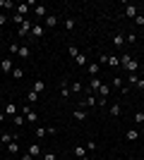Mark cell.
Here are the masks:
<instances>
[{
	"label": "cell",
	"mask_w": 144,
	"mask_h": 160,
	"mask_svg": "<svg viewBox=\"0 0 144 160\" xmlns=\"http://www.w3.org/2000/svg\"><path fill=\"white\" fill-rule=\"evenodd\" d=\"M120 65L125 67V72H127V74H135V72H137V67H139V62L135 60V58H130V55H120Z\"/></svg>",
	"instance_id": "1"
},
{
	"label": "cell",
	"mask_w": 144,
	"mask_h": 160,
	"mask_svg": "<svg viewBox=\"0 0 144 160\" xmlns=\"http://www.w3.org/2000/svg\"><path fill=\"white\" fill-rule=\"evenodd\" d=\"M22 115L27 117V122H34V124H36V122H39V115H36V112H34V110H31V108H29V105H24V110H22Z\"/></svg>",
	"instance_id": "2"
},
{
	"label": "cell",
	"mask_w": 144,
	"mask_h": 160,
	"mask_svg": "<svg viewBox=\"0 0 144 160\" xmlns=\"http://www.w3.org/2000/svg\"><path fill=\"white\" fill-rule=\"evenodd\" d=\"M46 134H58L55 127H36V139H43Z\"/></svg>",
	"instance_id": "3"
},
{
	"label": "cell",
	"mask_w": 144,
	"mask_h": 160,
	"mask_svg": "<svg viewBox=\"0 0 144 160\" xmlns=\"http://www.w3.org/2000/svg\"><path fill=\"white\" fill-rule=\"evenodd\" d=\"M27 153L29 155H31V158H41V146H39V143H36V141H34V143H31V146H29V151H27Z\"/></svg>",
	"instance_id": "4"
},
{
	"label": "cell",
	"mask_w": 144,
	"mask_h": 160,
	"mask_svg": "<svg viewBox=\"0 0 144 160\" xmlns=\"http://www.w3.org/2000/svg\"><path fill=\"white\" fill-rule=\"evenodd\" d=\"M0 65H3V72L12 74V69H14V62H12V58H5V60H0Z\"/></svg>",
	"instance_id": "5"
},
{
	"label": "cell",
	"mask_w": 144,
	"mask_h": 160,
	"mask_svg": "<svg viewBox=\"0 0 144 160\" xmlns=\"http://www.w3.org/2000/svg\"><path fill=\"white\" fill-rule=\"evenodd\" d=\"M31 27H34V22H31V19H27V22H24V24H22L19 29H17V31H19V36H27V33H31Z\"/></svg>",
	"instance_id": "6"
},
{
	"label": "cell",
	"mask_w": 144,
	"mask_h": 160,
	"mask_svg": "<svg viewBox=\"0 0 144 160\" xmlns=\"http://www.w3.org/2000/svg\"><path fill=\"white\" fill-rule=\"evenodd\" d=\"M137 14H139L137 5H125V17H130V19H135Z\"/></svg>",
	"instance_id": "7"
},
{
	"label": "cell",
	"mask_w": 144,
	"mask_h": 160,
	"mask_svg": "<svg viewBox=\"0 0 144 160\" xmlns=\"http://www.w3.org/2000/svg\"><path fill=\"white\" fill-rule=\"evenodd\" d=\"M72 117H75L77 122H84L87 120V110H84V108H77V110H72Z\"/></svg>",
	"instance_id": "8"
},
{
	"label": "cell",
	"mask_w": 144,
	"mask_h": 160,
	"mask_svg": "<svg viewBox=\"0 0 144 160\" xmlns=\"http://www.w3.org/2000/svg\"><path fill=\"white\" fill-rule=\"evenodd\" d=\"M101 84H103V81L99 79V77H91V84H89V93H96V91L101 88Z\"/></svg>",
	"instance_id": "9"
},
{
	"label": "cell",
	"mask_w": 144,
	"mask_h": 160,
	"mask_svg": "<svg viewBox=\"0 0 144 160\" xmlns=\"http://www.w3.org/2000/svg\"><path fill=\"white\" fill-rule=\"evenodd\" d=\"M43 33H46V27H39V24L31 27V36H34V38H43Z\"/></svg>",
	"instance_id": "10"
},
{
	"label": "cell",
	"mask_w": 144,
	"mask_h": 160,
	"mask_svg": "<svg viewBox=\"0 0 144 160\" xmlns=\"http://www.w3.org/2000/svg\"><path fill=\"white\" fill-rule=\"evenodd\" d=\"M14 12L22 14V17H27V14H29V2H19V5L14 7Z\"/></svg>",
	"instance_id": "11"
},
{
	"label": "cell",
	"mask_w": 144,
	"mask_h": 160,
	"mask_svg": "<svg viewBox=\"0 0 144 160\" xmlns=\"http://www.w3.org/2000/svg\"><path fill=\"white\" fill-rule=\"evenodd\" d=\"M34 14H36V17H43V19H46V17H48L46 5H34Z\"/></svg>",
	"instance_id": "12"
},
{
	"label": "cell",
	"mask_w": 144,
	"mask_h": 160,
	"mask_svg": "<svg viewBox=\"0 0 144 160\" xmlns=\"http://www.w3.org/2000/svg\"><path fill=\"white\" fill-rule=\"evenodd\" d=\"M31 91H36V93L41 96L43 91H46V81H41V79H36V81H34V88H31Z\"/></svg>",
	"instance_id": "13"
},
{
	"label": "cell",
	"mask_w": 144,
	"mask_h": 160,
	"mask_svg": "<svg viewBox=\"0 0 144 160\" xmlns=\"http://www.w3.org/2000/svg\"><path fill=\"white\" fill-rule=\"evenodd\" d=\"M12 141H17V136L10 134V132H5L3 136H0V143H5V146H7V143H12Z\"/></svg>",
	"instance_id": "14"
},
{
	"label": "cell",
	"mask_w": 144,
	"mask_h": 160,
	"mask_svg": "<svg viewBox=\"0 0 144 160\" xmlns=\"http://www.w3.org/2000/svg\"><path fill=\"white\" fill-rule=\"evenodd\" d=\"M113 46H118V48L125 46V33H115V36H113Z\"/></svg>",
	"instance_id": "15"
},
{
	"label": "cell",
	"mask_w": 144,
	"mask_h": 160,
	"mask_svg": "<svg viewBox=\"0 0 144 160\" xmlns=\"http://www.w3.org/2000/svg\"><path fill=\"white\" fill-rule=\"evenodd\" d=\"M17 55H19L22 60H27L29 55H31V50H29V46H19V50H17Z\"/></svg>",
	"instance_id": "16"
},
{
	"label": "cell",
	"mask_w": 144,
	"mask_h": 160,
	"mask_svg": "<svg viewBox=\"0 0 144 160\" xmlns=\"http://www.w3.org/2000/svg\"><path fill=\"white\" fill-rule=\"evenodd\" d=\"M60 96L62 98H70V84L67 81H60Z\"/></svg>",
	"instance_id": "17"
},
{
	"label": "cell",
	"mask_w": 144,
	"mask_h": 160,
	"mask_svg": "<svg viewBox=\"0 0 144 160\" xmlns=\"http://www.w3.org/2000/svg\"><path fill=\"white\" fill-rule=\"evenodd\" d=\"M120 112H123L120 103H110V115H113V117H120Z\"/></svg>",
	"instance_id": "18"
},
{
	"label": "cell",
	"mask_w": 144,
	"mask_h": 160,
	"mask_svg": "<svg viewBox=\"0 0 144 160\" xmlns=\"http://www.w3.org/2000/svg\"><path fill=\"white\" fill-rule=\"evenodd\" d=\"M5 115H7V117H14V115H17V108H14V103H7V105H5Z\"/></svg>",
	"instance_id": "19"
},
{
	"label": "cell",
	"mask_w": 144,
	"mask_h": 160,
	"mask_svg": "<svg viewBox=\"0 0 144 160\" xmlns=\"http://www.w3.org/2000/svg\"><path fill=\"white\" fill-rule=\"evenodd\" d=\"M75 155H77L79 160L87 158V146H75Z\"/></svg>",
	"instance_id": "20"
},
{
	"label": "cell",
	"mask_w": 144,
	"mask_h": 160,
	"mask_svg": "<svg viewBox=\"0 0 144 160\" xmlns=\"http://www.w3.org/2000/svg\"><path fill=\"white\" fill-rule=\"evenodd\" d=\"M43 22H46V27H58V17H55V14H48Z\"/></svg>",
	"instance_id": "21"
},
{
	"label": "cell",
	"mask_w": 144,
	"mask_h": 160,
	"mask_svg": "<svg viewBox=\"0 0 144 160\" xmlns=\"http://www.w3.org/2000/svg\"><path fill=\"white\" fill-rule=\"evenodd\" d=\"M12 122L17 124V127H22V124H27V117H24V115H14V117H12Z\"/></svg>",
	"instance_id": "22"
},
{
	"label": "cell",
	"mask_w": 144,
	"mask_h": 160,
	"mask_svg": "<svg viewBox=\"0 0 144 160\" xmlns=\"http://www.w3.org/2000/svg\"><path fill=\"white\" fill-rule=\"evenodd\" d=\"M7 151H10L12 155H17V153H19V143H17V141H12V143H7Z\"/></svg>",
	"instance_id": "23"
},
{
	"label": "cell",
	"mask_w": 144,
	"mask_h": 160,
	"mask_svg": "<svg viewBox=\"0 0 144 160\" xmlns=\"http://www.w3.org/2000/svg\"><path fill=\"white\" fill-rule=\"evenodd\" d=\"M27 103H39V93H36V91H29L27 93Z\"/></svg>",
	"instance_id": "24"
},
{
	"label": "cell",
	"mask_w": 144,
	"mask_h": 160,
	"mask_svg": "<svg viewBox=\"0 0 144 160\" xmlns=\"http://www.w3.org/2000/svg\"><path fill=\"white\" fill-rule=\"evenodd\" d=\"M12 77H14V79H22V77H24V69H22V67H14V69H12Z\"/></svg>",
	"instance_id": "25"
},
{
	"label": "cell",
	"mask_w": 144,
	"mask_h": 160,
	"mask_svg": "<svg viewBox=\"0 0 144 160\" xmlns=\"http://www.w3.org/2000/svg\"><path fill=\"white\" fill-rule=\"evenodd\" d=\"M12 22H14V24H19V27H22V24H24V22H27V17H22V14H17V12H14Z\"/></svg>",
	"instance_id": "26"
},
{
	"label": "cell",
	"mask_w": 144,
	"mask_h": 160,
	"mask_svg": "<svg viewBox=\"0 0 144 160\" xmlns=\"http://www.w3.org/2000/svg\"><path fill=\"white\" fill-rule=\"evenodd\" d=\"M108 65H110V67H120V58L110 55V58H108Z\"/></svg>",
	"instance_id": "27"
},
{
	"label": "cell",
	"mask_w": 144,
	"mask_h": 160,
	"mask_svg": "<svg viewBox=\"0 0 144 160\" xmlns=\"http://www.w3.org/2000/svg\"><path fill=\"white\" fill-rule=\"evenodd\" d=\"M0 7H5V10H10V7H17L12 2V0H0Z\"/></svg>",
	"instance_id": "28"
},
{
	"label": "cell",
	"mask_w": 144,
	"mask_h": 160,
	"mask_svg": "<svg viewBox=\"0 0 144 160\" xmlns=\"http://www.w3.org/2000/svg\"><path fill=\"white\" fill-rule=\"evenodd\" d=\"M65 29H67V31H72V29H75V19H72V17H67V19H65Z\"/></svg>",
	"instance_id": "29"
},
{
	"label": "cell",
	"mask_w": 144,
	"mask_h": 160,
	"mask_svg": "<svg viewBox=\"0 0 144 160\" xmlns=\"http://www.w3.org/2000/svg\"><path fill=\"white\" fill-rule=\"evenodd\" d=\"M127 139H130V141L139 139V132H137V129H130V132H127Z\"/></svg>",
	"instance_id": "30"
},
{
	"label": "cell",
	"mask_w": 144,
	"mask_h": 160,
	"mask_svg": "<svg viewBox=\"0 0 144 160\" xmlns=\"http://www.w3.org/2000/svg\"><path fill=\"white\" fill-rule=\"evenodd\" d=\"M87 69H89V74H91V77H99V65H89Z\"/></svg>",
	"instance_id": "31"
},
{
	"label": "cell",
	"mask_w": 144,
	"mask_h": 160,
	"mask_svg": "<svg viewBox=\"0 0 144 160\" xmlns=\"http://www.w3.org/2000/svg\"><path fill=\"white\" fill-rule=\"evenodd\" d=\"M135 41H137V36H135V33H127V36H125V46H130Z\"/></svg>",
	"instance_id": "32"
},
{
	"label": "cell",
	"mask_w": 144,
	"mask_h": 160,
	"mask_svg": "<svg viewBox=\"0 0 144 160\" xmlns=\"http://www.w3.org/2000/svg\"><path fill=\"white\" fill-rule=\"evenodd\" d=\"M135 122H137V124H144V112H142V110L135 112Z\"/></svg>",
	"instance_id": "33"
},
{
	"label": "cell",
	"mask_w": 144,
	"mask_h": 160,
	"mask_svg": "<svg viewBox=\"0 0 144 160\" xmlns=\"http://www.w3.org/2000/svg\"><path fill=\"white\" fill-rule=\"evenodd\" d=\"M82 84H79V81H75V84H72V93H82Z\"/></svg>",
	"instance_id": "34"
},
{
	"label": "cell",
	"mask_w": 144,
	"mask_h": 160,
	"mask_svg": "<svg viewBox=\"0 0 144 160\" xmlns=\"http://www.w3.org/2000/svg\"><path fill=\"white\" fill-rule=\"evenodd\" d=\"M75 62H77V65H87V55H82V53H79V55L75 58Z\"/></svg>",
	"instance_id": "35"
},
{
	"label": "cell",
	"mask_w": 144,
	"mask_h": 160,
	"mask_svg": "<svg viewBox=\"0 0 144 160\" xmlns=\"http://www.w3.org/2000/svg\"><path fill=\"white\" fill-rule=\"evenodd\" d=\"M67 53H70V58H72V60H75L77 55H79V50H77L75 46H70V48H67Z\"/></svg>",
	"instance_id": "36"
},
{
	"label": "cell",
	"mask_w": 144,
	"mask_h": 160,
	"mask_svg": "<svg viewBox=\"0 0 144 160\" xmlns=\"http://www.w3.org/2000/svg\"><path fill=\"white\" fill-rule=\"evenodd\" d=\"M135 24H137V27H144V14H137V17H135Z\"/></svg>",
	"instance_id": "37"
},
{
	"label": "cell",
	"mask_w": 144,
	"mask_h": 160,
	"mask_svg": "<svg viewBox=\"0 0 144 160\" xmlns=\"http://www.w3.org/2000/svg\"><path fill=\"white\" fill-rule=\"evenodd\" d=\"M127 81H130V84H137L139 77H137V74H127Z\"/></svg>",
	"instance_id": "38"
},
{
	"label": "cell",
	"mask_w": 144,
	"mask_h": 160,
	"mask_svg": "<svg viewBox=\"0 0 144 160\" xmlns=\"http://www.w3.org/2000/svg\"><path fill=\"white\" fill-rule=\"evenodd\" d=\"M41 160H58V158H55V153H43Z\"/></svg>",
	"instance_id": "39"
},
{
	"label": "cell",
	"mask_w": 144,
	"mask_h": 160,
	"mask_svg": "<svg viewBox=\"0 0 144 160\" xmlns=\"http://www.w3.org/2000/svg\"><path fill=\"white\" fill-rule=\"evenodd\" d=\"M113 86H115V88H123V79H120V77H115V79H113Z\"/></svg>",
	"instance_id": "40"
},
{
	"label": "cell",
	"mask_w": 144,
	"mask_h": 160,
	"mask_svg": "<svg viewBox=\"0 0 144 160\" xmlns=\"http://www.w3.org/2000/svg\"><path fill=\"white\" fill-rule=\"evenodd\" d=\"M87 151H96V141H87Z\"/></svg>",
	"instance_id": "41"
},
{
	"label": "cell",
	"mask_w": 144,
	"mask_h": 160,
	"mask_svg": "<svg viewBox=\"0 0 144 160\" xmlns=\"http://www.w3.org/2000/svg\"><path fill=\"white\" fill-rule=\"evenodd\" d=\"M135 86H137V88H142V91H144V79H139L137 84H135Z\"/></svg>",
	"instance_id": "42"
},
{
	"label": "cell",
	"mask_w": 144,
	"mask_h": 160,
	"mask_svg": "<svg viewBox=\"0 0 144 160\" xmlns=\"http://www.w3.org/2000/svg\"><path fill=\"white\" fill-rule=\"evenodd\" d=\"M5 22H7V14H0V27H3Z\"/></svg>",
	"instance_id": "43"
},
{
	"label": "cell",
	"mask_w": 144,
	"mask_h": 160,
	"mask_svg": "<svg viewBox=\"0 0 144 160\" xmlns=\"http://www.w3.org/2000/svg\"><path fill=\"white\" fill-rule=\"evenodd\" d=\"M19 160H34V158H31V155H29V153H24V155H22Z\"/></svg>",
	"instance_id": "44"
},
{
	"label": "cell",
	"mask_w": 144,
	"mask_h": 160,
	"mask_svg": "<svg viewBox=\"0 0 144 160\" xmlns=\"http://www.w3.org/2000/svg\"><path fill=\"white\" fill-rule=\"evenodd\" d=\"M5 117H7V115H5V112H0V122H3V120H5Z\"/></svg>",
	"instance_id": "45"
},
{
	"label": "cell",
	"mask_w": 144,
	"mask_h": 160,
	"mask_svg": "<svg viewBox=\"0 0 144 160\" xmlns=\"http://www.w3.org/2000/svg\"><path fill=\"white\" fill-rule=\"evenodd\" d=\"M0 93H3V86H0Z\"/></svg>",
	"instance_id": "46"
},
{
	"label": "cell",
	"mask_w": 144,
	"mask_h": 160,
	"mask_svg": "<svg viewBox=\"0 0 144 160\" xmlns=\"http://www.w3.org/2000/svg\"><path fill=\"white\" fill-rule=\"evenodd\" d=\"M0 72H3V65H0Z\"/></svg>",
	"instance_id": "47"
},
{
	"label": "cell",
	"mask_w": 144,
	"mask_h": 160,
	"mask_svg": "<svg viewBox=\"0 0 144 160\" xmlns=\"http://www.w3.org/2000/svg\"><path fill=\"white\" fill-rule=\"evenodd\" d=\"M96 160H103V158H96Z\"/></svg>",
	"instance_id": "48"
}]
</instances>
